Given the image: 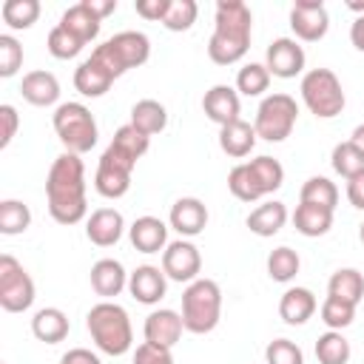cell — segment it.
Wrapping results in <instances>:
<instances>
[{
	"label": "cell",
	"instance_id": "1",
	"mask_svg": "<svg viewBox=\"0 0 364 364\" xmlns=\"http://www.w3.org/2000/svg\"><path fill=\"white\" fill-rule=\"evenodd\" d=\"M46 196H48V213L60 225H77L88 205H85V165L77 154H60L51 162L48 179H46Z\"/></svg>",
	"mask_w": 364,
	"mask_h": 364
},
{
	"label": "cell",
	"instance_id": "2",
	"mask_svg": "<svg viewBox=\"0 0 364 364\" xmlns=\"http://www.w3.org/2000/svg\"><path fill=\"white\" fill-rule=\"evenodd\" d=\"M250 9L242 0H219L216 3V28L208 43V57L216 65L239 63L250 48Z\"/></svg>",
	"mask_w": 364,
	"mask_h": 364
},
{
	"label": "cell",
	"instance_id": "3",
	"mask_svg": "<svg viewBox=\"0 0 364 364\" xmlns=\"http://www.w3.org/2000/svg\"><path fill=\"white\" fill-rule=\"evenodd\" d=\"M85 324H88V333H91L94 344L108 355H125L134 344L131 318H128L125 307H119L114 301L94 304L85 316Z\"/></svg>",
	"mask_w": 364,
	"mask_h": 364
},
{
	"label": "cell",
	"instance_id": "4",
	"mask_svg": "<svg viewBox=\"0 0 364 364\" xmlns=\"http://www.w3.org/2000/svg\"><path fill=\"white\" fill-rule=\"evenodd\" d=\"M284 182V168L273 156H256L250 162H242L230 171L228 188L242 202H256L273 191H279Z\"/></svg>",
	"mask_w": 364,
	"mask_h": 364
},
{
	"label": "cell",
	"instance_id": "5",
	"mask_svg": "<svg viewBox=\"0 0 364 364\" xmlns=\"http://www.w3.org/2000/svg\"><path fill=\"white\" fill-rule=\"evenodd\" d=\"M222 290L213 279H196L182 293V324L188 333H210L219 324Z\"/></svg>",
	"mask_w": 364,
	"mask_h": 364
},
{
	"label": "cell",
	"instance_id": "6",
	"mask_svg": "<svg viewBox=\"0 0 364 364\" xmlns=\"http://www.w3.org/2000/svg\"><path fill=\"white\" fill-rule=\"evenodd\" d=\"M91 57L117 80L128 68H136L151 57V40L142 31H119L102 46H97Z\"/></svg>",
	"mask_w": 364,
	"mask_h": 364
},
{
	"label": "cell",
	"instance_id": "7",
	"mask_svg": "<svg viewBox=\"0 0 364 364\" xmlns=\"http://www.w3.org/2000/svg\"><path fill=\"white\" fill-rule=\"evenodd\" d=\"M54 131L68 154H88L97 145V122L94 114L82 102H63L54 111Z\"/></svg>",
	"mask_w": 364,
	"mask_h": 364
},
{
	"label": "cell",
	"instance_id": "8",
	"mask_svg": "<svg viewBox=\"0 0 364 364\" xmlns=\"http://www.w3.org/2000/svg\"><path fill=\"white\" fill-rule=\"evenodd\" d=\"M301 100L310 108V114L321 119H333L344 111V88L338 77L330 68H313L301 77Z\"/></svg>",
	"mask_w": 364,
	"mask_h": 364
},
{
	"label": "cell",
	"instance_id": "9",
	"mask_svg": "<svg viewBox=\"0 0 364 364\" xmlns=\"http://www.w3.org/2000/svg\"><path fill=\"white\" fill-rule=\"evenodd\" d=\"M296 117H299V105L290 94H270L256 108V122H253L256 136L267 142H282L290 136Z\"/></svg>",
	"mask_w": 364,
	"mask_h": 364
},
{
	"label": "cell",
	"instance_id": "10",
	"mask_svg": "<svg viewBox=\"0 0 364 364\" xmlns=\"http://www.w3.org/2000/svg\"><path fill=\"white\" fill-rule=\"evenodd\" d=\"M136 159L128 156L122 148H117L114 142L102 151L100 165H97V176H94V188L100 196L105 199H119L128 193L131 188V173H134Z\"/></svg>",
	"mask_w": 364,
	"mask_h": 364
},
{
	"label": "cell",
	"instance_id": "11",
	"mask_svg": "<svg viewBox=\"0 0 364 364\" xmlns=\"http://www.w3.org/2000/svg\"><path fill=\"white\" fill-rule=\"evenodd\" d=\"M34 304V282L23 264L3 253L0 256V307L6 313H23Z\"/></svg>",
	"mask_w": 364,
	"mask_h": 364
},
{
	"label": "cell",
	"instance_id": "12",
	"mask_svg": "<svg viewBox=\"0 0 364 364\" xmlns=\"http://www.w3.org/2000/svg\"><path fill=\"white\" fill-rule=\"evenodd\" d=\"M290 28L299 40L316 43L330 28V14L321 0H296L290 9Z\"/></svg>",
	"mask_w": 364,
	"mask_h": 364
},
{
	"label": "cell",
	"instance_id": "13",
	"mask_svg": "<svg viewBox=\"0 0 364 364\" xmlns=\"http://www.w3.org/2000/svg\"><path fill=\"white\" fill-rule=\"evenodd\" d=\"M199 267H202V256H199L196 245H191L185 239L171 242L162 253V270L173 282H196Z\"/></svg>",
	"mask_w": 364,
	"mask_h": 364
},
{
	"label": "cell",
	"instance_id": "14",
	"mask_svg": "<svg viewBox=\"0 0 364 364\" xmlns=\"http://www.w3.org/2000/svg\"><path fill=\"white\" fill-rule=\"evenodd\" d=\"M264 65H267V71L273 77L290 80V77L301 74V68H304V48L290 37H279V40H273L267 46Z\"/></svg>",
	"mask_w": 364,
	"mask_h": 364
},
{
	"label": "cell",
	"instance_id": "15",
	"mask_svg": "<svg viewBox=\"0 0 364 364\" xmlns=\"http://www.w3.org/2000/svg\"><path fill=\"white\" fill-rule=\"evenodd\" d=\"M182 316L173 313V310H154L148 318H145V341L148 344H156V347H165V350H173L176 341L182 338Z\"/></svg>",
	"mask_w": 364,
	"mask_h": 364
},
{
	"label": "cell",
	"instance_id": "16",
	"mask_svg": "<svg viewBox=\"0 0 364 364\" xmlns=\"http://www.w3.org/2000/svg\"><path fill=\"white\" fill-rule=\"evenodd\" d=\"M239 94L230 85H213L210 91H205L202 97V111L208 114V119H213L219 128L230 125L239 119Z\"/></svg>",
	"mask_w": 364,
	"mask_h": 364
},
{
	"label": "cell",
	"instance_id": "17",
	"mask_svg": "<svg viewBox=\"0 0 364 364\" xmlns=\"http://www.w3.org/2000/svg\"><path fill=\"white\" fill-rule=\"evenodd\" d=\"M122 228H125V222H122V213H119V210H114V208H100V210H94V213L88 216V222H85V236H88L97 247H111V245L119 242Z\"/></svg>",
	"mask_w": 364,
	"mask_h": 364
},
{
	"label": "cell",
	"instance_id": "18",
	"mask_svg": "<svg viewBox=\"0 0 364 364\" xmlns=\"http://www.w3.org/2000/svg\"><path fill=\"white\" fill-rule=\"evenodd\" d=\"M168 219H171V228H173L176 233H182V236H196V233H202L205 225H208V208H205L199 199H193V196H182V199L173 202Z\"/></svg>",
	"mask_w": 364,
	"mask_h": 364
},
{
	"label": "cell",
	"instance_id": "19",
	"mask_svg": "<svg viewBox=\"0 0 364 364\" xmlns=\"http://www.w3.org/2000/svg\"><path fill=\"white\" fill-rule=\"evenodd\" d=\"M128 290L139 304H156L165 296V270L142 264L128 276Z\"/></svg>",
	"mask_w": 364,
	"mask_h": 364
},
{
	"label": "cell",
	"instance_id": "20",
	"mask_svg": "<svg viewBox=\"0 0 364 364\" xmlns=\"http://www.w3.org/2000/svg\"><path fill=\"white\" fill-rule=\"evenodd\" d=\"M20 94H23L26 102L46 108V105H54L60 100V82H57V77L51 71H28L23 77Z\"/></svg>",
	"mask_w": 364,
	"mask_h": 364
},
{
	"label": "cell",
	"instance_id": "21",
	"mask_svg": "<svg viewBox=\"0 0 364 364\" xmlns=\"http://www.w3.org/2000/svg\"><path fill=\"white\" fill-rule=\"evenodd\" d=\"M128 236H131V245H134L139 253H159V250L165 247V242H168V228H165V222L156 219V216H139V219L131 225Z\"/></svg>",
	"mask_w": 364,
	"mask_h": 364
},
{
	"label": "cell",
	"instance_id": "22",
	"mask_svg": "<svg viewBox=\"0 0 364 364\" xmlns=\"http://www.w3.org/2000/svg\"><path fill=\"white\" fill-rule=\"evenodd\" d=\"M125 284H128V273L117 259H100L91 267V287L97 296H105V299L119 296Z\"/></svg>",
	"mask_w": 364,
	"mask_h": 364
},
{
	"label": "cell",
	"instance_id": "23",
	"mask_svg": "<svg viewBox=\"0 0 364 364\" xmlns=\"http://www.w3.org/2000/svg\"><path fill=\"white\" fill-rule=\"evenodd\" d=\"M253 145H256V128H253L250 122L236 119V122L219 128V148H222L228 156L242 159V156H247V154L253 151Z\"/></svg>",
	"mask_w": 364,
	"mask_h": 364
},
{
	"label": "cell",
	"instance_id": "24",
	"mask_svg": "<svg viewBox=\"0 0 364 364\" xmlns=\"http://www.w3.org/2000/svg\"><path fill=\"white\" fill-rule=\"evenodd\" d=\"M100 23H102V20L94 17L85 3H74V6H68V9L63 11V17H60L57 26H63V28H65L68 34H74L80 43H91V40H97V34H100Z\"/></svg>",
	"mask_w": 364,
	"mask_h": 364
},
{
	"label": "cell",
	"instance_id": "25",
	"mask_svg": "<svg viewBox=\"0 0 364 364\" xmlns=\"http://www.w3.org/2000/svg\"><path fill=\"white\" fill-rule=\"evenodd\" d=\"M111 82H114V77H111L94 57L82 60V63L77 65V71H74V88H77L82 97H102V94L111 88Z\"/></svg>",
	"mask_w": 364,
	"mask_h": 364
},
{
	"label": "cell",
	"instance_id": "26",
	"mask_svg": "<svg viewBox=\"0 0 364 364\" xmlns=\"http://www.w3.org/2000/svg\"><path fill=\"white\" fill-rule=\"evenodd\" d=\"M316 313V296L307 287H290L284 290L279 301V316L284 324H304Z\"/></svg>",
	"mask_w": 364,
	"mask_h": 364
},
{
	"label": "cell",
	"instance_id": "27",
	"mask_svg": "<svg viewBox=\"0 0 364 364\" xmlns=\"http://www.w3.org/2000/svg\"><path fill=\"white\" fill-rule=\"evenodd\" d=\"M31 333H34L37 341L57 344L68 336V316L60 307H43L31 318Z\"/></svg>",
	"mask_w": 364,
	"mask_h": 364
},
{
	"label": "cell",
	"instance_id": "28",
	"mask_svg": "<svg viewBox=\"0 0 364 364\" xmlns=\"http://www.w3.org/2000/svg\"><path fill=\"white\" fill-rule=\"evenodd\" d=\"M131 125H134L139 134L154 136V134L165 131V125H168V111H165V105L156 102V100H139V102L131 108Z\"/></svg>",
	"mask_w": 364,
	"mask_h": 364
},
{
	"label": "cell",
	"instance_id": "29",
	"mask_svg": "<svg viewBox=\"0 0 364 364\" xmlns=\"http://www.w3.org/2000/svg\"><path fill=\"white\" fill-rule=\"evenodd\" d=\"M284 222H287V208L282 205V202H264V205H259L256 210H250V216H247V228L256 233V236H273V233H279L282 228H284Z\"/></svg>",
	"mask_w": 364,
	"mask_h": 364
},
{
	"label": "cell",
	"instance_id": "30",
	"mask_svg": "<svg viewBox=\"0 0 364 364\" xmlns=\"http://www.w3.org/2000/svg\"><path fill=\"white\" fill-rule=\"evenodd\" d=\"M293 225H296V230L301 236H324L333 228V210L301 202L296 208V213H293Z\"/></svg>",
	"mask_w": 364,
	"mask_h": 364
},
{
	"label": "cell",
	"instance_id": "31",
	"mask_svg": "<svg viewBox=\"0 0 364 364\" xmlns=\"http://www.w3.org/2000/svg\"><path fill=\"white\" fill-rule=\"evenodd\" d=\"M327 290H330V296H336L347 304H358L361 296H364V276L355 267H341L330 276Z\"/></svg>",
	"mask_w": 364,
	"mask_h": 364
},
{
	"label": "cell",
	"instance_id": "32",
	"mask_svg": "<svg viewBox=\"0 0 364 364\" xmlns=\"http://www.w3.org/2000/svg\"><path fill=\"white\" fill-rule=\"evenodd\" d=\"M316 358L318 364H347L350 361V341L341 336V330H327L316 341Z\"/></svg>",
	"mask_w": 364,
	"mask_h": 364
},
{
	"label": "cell",
	"instance_id": "33",
	"mask_svg": "<svg viewBox=\"0 0 364 364\" xmlns=\"http://www.w3.org/2000/svg\"><path fill=\"white\" fill-rule=\"evenodd\" d=\"M301 202L307 205H318V208H327L333 210L336 202H338V188L327 179V176H310L304 185H301Z\"/></svg>",
	"mask_w": 364,
	"mask_h": 364
},
{
	"label": "cell",
	"instance_id": "34",
	"mask_svg": "<svg viewBox=\"0 0 364 364\" xmlns=\"http://www.w3.org/2000/svg\"><path fill=\"white\" fill-rule=\"evenodd\" d=\"M31 225V210L28 205L17 199H3L0 202V233L3 236H17Z\"/></svg>",
	"mask_w": 364,
	"mask_h": 364
},
{
	"label": "cell",
	"instance_id": "35",
	"mask_svg": "<svg viewBox=\"0 0 364 364\" xmlns=\"http://www.w3.org/2000/svg\"><path fill=\"white\" fill-rule=\"evenodd\" d=\"M267 85H270V71L262 63H247L236 74V91H242L245 97H259L267 91Z\"/></svg>",
	"mask_w": 364,
	"mask_h": 364
},
{
	"label": "cell",
	"instance_id": "36",
	"mask_svg": "<svg viewBox=\"0 0 364 364\" xmlns=\"http://www.w3.org/2000/svg\"><path fill=\"white\" fill-rule=\"evenodd\" d=\"M333 171L336 173H341L344 179H353L355 173H361L364 171V154L347 139V142H338L336 148H333Z\"/></svg>",
	"mask_w": 364,
	"mask_h": 364
},
{
	"label": "cell",
	"instance_id": "37",
	"mask_svg": "<svg viewBox=\"0 0 364 364\" xmlns=\"http://www.w3.org/2000/svg\"><path fill=\"white\" fill-rule=\"evenodd\" d=\"M40 17V3L37 0H6L3 3V20L11 28H31Z\"/></svg>",
	"mask_w": 364,
	"mask_h": 364
},
{
	"label": "cell",
	"instance_id": "38",
	"mask_svg": "<svg viewBox=\"0 0 364 364\" xmlns=\"http://www.w3.org/2000/svg\"><path fill=\"white\" fill-rule=\"evenodd\" d=\"M299 267H301L299 253L290 250V247H276L267 256V273H270L273 282H290L299 273Z\"/></svg>",
	"mask_w": 364,
	"mask_h": 364
},
{
	"label": "cell",
	"instance_id": "39",
	"mask_svg": "<svg viewBox=\"0 0 364 364\" xmlns=\"http://www.w3.org/2000/svg\"><path fill=\"white\" fill-rule=\"evenodd\" d=\"M355 318V304H347L336 296H327L324 304H321V321L330 327V330H344L350 327Z\"/></svg>",
	"mask_w": 364,
	"mask_h": 364
},
{
	"label": "cell",
	"instance_id": "40",
	"mask_svg": "<svg viewBox=\"0 0 364 364\" xmlns=\"http://www.w3.org/2000/svg\"><path fill=\"white\" fill-rule=\"evenodd\" d=\"M196 14H199V9L193 0H171V9L165 14L162 26L171 31H188L196 23Z\"/></svg>",
	"mask_w": 364,
	"mask_h": 364
},
{
	"label": "cell",
	"instance_id": "41",
	"mask_svg": "<svg viewBox=\"0 0 364 364\" xmlns=\"http://www.w3.org/2000/svg\"><path fill=\"white\" fill-rule=\"evenodd\" d=\"M46 46H48L51 57H57V60H71V57H77V54L82 51L85 43H80V40H77L74 34H68L63 26H54V28L48 31Z\"/></svg>",
	"mask_w": 364,
	"mask_h": 364
},
{
	"label": "cell",
	"instance_id": "42",
	"mask_svg": "<svg viewBox=\"0 0 364 364\" xmlns=\"http://www.w3.org/2000/svg\"><path fill=\"white\" fill-rule=\"evenodd\" d=\"M23 65V46L11 34H0V77H14Z\"/></svg>",
	"mask_w": 364,
	"mask_h": 364
},
{
	"label": "cell",
	"instance_id": "43",
	"mask_svg": "<svg viewBox=\"0 0 364 364\" xmlns=\"http://www.w3.org/2000/svg\"><path fill=\"white\" fill-rule=\"evenodd\" d=\"M267 364H304V355L299 350V344H293L290 338H276L267 344L264 350Z\"/></svg>",
	"mask_w": 364,
	"mask_h": 364
},
{
	"label": "cell",
	"instance_id": "44",
	"mask_svg": "<svg viewBox=\"0 0 364 364\" xmlns=\"http://www.w3.org/2000/svg\"><path fill=\"white\" fill-rule=\"evenodd\" d=\"M134 364H173V355L165 347H156V344L142 341L136 347V353H134Z\"/></svg>",
	"mask_w": 364,
	"mask_h": 364
},
{
	"label": "cell",
	"instance_id": "45",
	"mask_svg": "<svg viewBox=\"0 0 364 364\" xmlns=\"http://www.w3.org/2000/svg\"><path fill=\"white\" fill-rule=\"evenodd\" d=\"M0 122H3V131H0V148H9V142L14 139L17 125H20V117H17L14 105H0Z\"/></svg>",
	"mask_w": 364,
	"mask_h": 364
},
{
	"label": "cell",
	"instance_id": "46",
	"mask_svg": "<svg viewBox=\"0 0 364 364\" xmlns=\"http://www.w3.org/2000/svg\"><path fill=\"white\" fill-rule=\"evenodd\" d=\"M134 9H136L139 17H145V20H159V23H162L165 14H168V9H171V0H136Z\"/></svg>",
	"mask_w": 364,
	"mask_h": 364
},
{
	"label": "cell",
	"instance_id": "47",
	"mask_svg": "<svg viewBox=\"0 0 364 364\" xmlns=\"http://www.w3.org/2000/svg\"><path fill=\"white\" fill-rule=\"evenodd\" d=\"M347 199H350L353 208L364 210V171L355 173L353 179H347Z\"/></svg>",
	"mask_w": 364,
	"mask_h": 364
},
{
	"label": "cell",
	"instance_id": "48",
	"mask_svg": "<svg viewBox=\"0 0 364 364\" xmlns=\"http://www.w3.org/2000/svg\"><path fill=\"white\" fill-rule=\"evenodd\" d=\"M60 364H100V358L85 347H74L60 358Z\"/></svg>",
	"mask_w": 364,
	"mask_h": 364
},
{
	"label": "cell",
	"instance_id": "49",
	"mask_svg": "<svg viewBox=\"0 0 364 364\" xmlns=\"http://www.w3.org/2000/svg\"><path fill=\"white\" fill-rule=\"evenodd\" d=\"M82 3H85V6L91 9V14L100 17V20L108 17V14L117 9V0H82Z\"/></svg>",
	"mask_w": 364,
	"mask_h": 364
},
{
	"label": "cell",
	"instance_id": "50",
	"mask_svg": "<svg viewBox=\"0 0 364 364\" xmlns=\"http://www.w3.org/2000/svg\"><path fill=\"white\" fill-rule=\"evenodd\" d=\"M350 40H353V46H355L358 51H364V14L355 17V23L350 26Z\"/></svg>",
	"mask_w": 364,
	"mask_h": 364
},
{
	"label": "cell",
	"instance_id": "51",
	"mask_svg": "<svg viewBox=\"0 0 364 364\" xmlns=\"http://www.w3.org/2000/svg\"><path fill=\"white\" fill-rule=\"evenodd\" d=\"M350 142L364 154V125H355V131H353V136H350Z\"/></svg>",
	"mask_w": 364,
	"mask_h": 364
},
{
	"label": "cell",
	"instance_id": "52",
	"mask_svg": "<svg viewBox=\"0 0 364 364\" xmlns=\"http://www.w3.org/2000/svg\"><path fill=\"white\" fill-rule=\"evenodd\" d=\"M347 9L361 17V14H364V0H347Z\"/></svg>",
	"mask_w": 364,
	"mask_h": 364
},
{
	"label": "cell",
	"instance_id": "53",
	"mask_svg": "<svg viewBox=\"0 0 364 364\" xmlns=\"http://www.w3.org/2000/svg\"><path fill=\"white\" fill-rule=\"evenodd\" d=\"M358 239L364 242V222H361V228H358Z\"/></svg>",
	"mask_w": 364,
	"mask_h": 364
}]
</instances>
